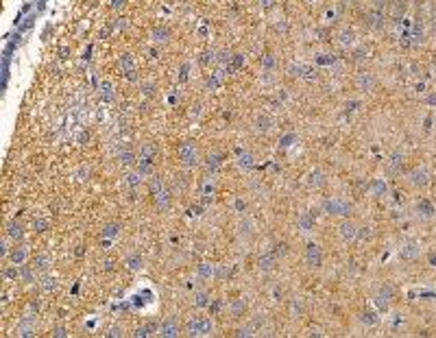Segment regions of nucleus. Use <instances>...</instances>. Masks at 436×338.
Listing matches in <instances>:
<instances>
[{
  "instance_id": "f257e3e1",
  "label": "nucleus",
  "mask_w": 436,
  "mask_h": 338,
  "mask_svg": "<svg viewBox=\"0 0 436 338\" xmlns=\"http://www.w3.org/2000/svg\"><path fill=\"white\" fill-rule=\"evenodd\" d=\"M362 22L371 31H384L386 22H388V2L386 0H375L371 7L364 11Z\"/></svg>"
},
{
  "instance_id": "f03ea898",
  "label": "nucleus",
  "mask_w": 436,
  "mask_h": 338,
  "mask_svg": "<svg viewBox=\"0 0 436 338\" xmlns=\"http://www.w3.org/2000/svg\"><path fill=\"white\" fill-rule=\"evenodd\" d=\"M321 212L325 216H332V218H349L351 212H353V203L347 196H340V194H334V196H327L323 199L321 203Z\"/></svg>"
},
{
  "instance_id": "7ed1b4c3",
  "label": "nucleus",
  "mask_w": 436,
  "mask_h": 338,
  "mask_svg": "<svg viewBox=\"0 0 436 338\" xmlns=\"http://www.w3.org/2000/svg\"><path fill=\"white\" fill-rule=\"evenodd\" d=\"M177 160H179L181 168L186 170H192L201 164V151H198L194 140H184L179 146H177Z\"/></svg>"
},
{
  "instance_id": "20e7f679",
  "label": "nucleus",
  "mask_w": 436,
  "mask_h": 338,
  "mask_svg": "<svg viewBox=\"0 0 436 338\" xmlns=\"http://www.w3.org/2000/svg\"><path fill=\"white\" fill-rule=\"evenodd\" d=\"M286 76L295 81H316L318 70H316V65L306 63V61H290L286 65Z\"/></svg>"
},
{
  "instance_id": "39448f33",
  "label": "nucleus",
  "mask_w": 436,
  "mask_h": 338,
  "mask_svg": "<svg viewBox=\"0 0 436 338\" xmlns=\"http://www.w3.org/2000/svg\"><path fill=\"white\" fill-rule=\"evenodd\" d=\"M379 81H377V74L369 68H360L353 76V87H356L360 94H373L377 90Z\"/></svg>"
},
{
  "instance_id": "423d86ee",
  "label": "nucleus",
  "mask_w": 436,
  "mask_h": 338,
  "mask_svg": "<svg viewBox=\"0 0 436 338\" xmlns=\"http://www.w3.org/2000/svg\"><path fill=\"white\" fill-rule=\"evenodd\" d=\"M186 332L190 336H214L216 327H214L212 314L209 316H192V319H187Z\"/></svg>"
},
{
  "instance_id": "0eeeda50",
  "label": "nucleus",
  "mask_w": 436,
  "mask_h": 338,
  "mask_svg": "<svg viewBox=\"0 0 436 338\" xmlns=\"http://www.w3.org/2000/svg\"><path fill=\"white\" fill-rule=\"evenodd\" d=\"M251 129L255 135H268L273 133L275 129V116L270 112H266V109H260V112L253 113L251 118Z\"/></svg>"
},
{
  "instance_id": "6e6552de",
  "label": "nucleus",
  "mask_w": 436,
  "mask_h": 338,
  "mask_svg": "<svg viewBox=\"0 0 436 338\" xmlns=\"http://www.w3.org/2000/svg\"><path fill=\"white\" fill-rule=\"evenodd\" d=\"M406 183L410 185L412 190H426L430 183H432V172L426 166H417L412 170L406 172Z\"/></svg>"
},
{
  "instance_id": "1a4fd4ad",
  "label": "nucleus",
  "mask_w": 436,
  "mask_h": 338,
  "mask_svg": "<svg viewBox=\"0 0 436 338\" xmlns=\"http://www.w3.org/2000/svg\"><path fill=\"white\" fill-rule=\"evenodd\" d=\"M358 223L353 218H340V223L336 225V236H338L340 242L345 244H356L358 242Z\"/></svg>"
},
{
  "instance_id": "9d476101",
  "label": "nucleus",
  "mask_w": 436,
  "mask_h": 338,
  "mask_svg": "<svg viewBox=\"0 0 436 338\" xmlns=\"http://www.w3.org/2000/svg\"><path fill=\"white\" fill-rule=\"evenodd\" d=\"M303 262H306L308 269H312V271L323 269L325 253H323L321 244H316V242H308V244H306V249H303Z\"/></svg>"
},
{
  "instance_id": "9b49d317",
  "label": "nucleus",
  "mask_w": 436,
  "mask_h": 338,
  "mask_svg": "<svg viewBox=\"0 0 436 338\" xmlns=\"http://www.w3.org/2000/svg\"><path fill=\"white\" fill-rule=\"evenodd\" d=\"M249 310H251V305L245 297H236L227 303V310H225V312L229 314L231 321H242L245 316H249Z\"/></svg>"
},
{
  "instance_id": "f8f14e48",
  "label": "nucleus",
  "mask_w": 436,
  "mask_h": 338,
  "mask_svg": "<svg viewBox=\"0 0 436 338\" xmlns=\"http://www.w3.org/2000/svg\"><path fill=\"white\" fill-rule=\"evenodd\" d=\"M393 297H395V288L390 286V283H382V286L375 290V294H373V303L377 305V310L379 312H386L388 310V305H390V301H393Z\"/></svg>"
},
{
  "instance_id": "ddd939ff",
  "label": "nucleus",
  "mask_w": 436,
  "mask_h": 338,
  "mask_svg": "<svg viewBox=\"0 0 436 338\" xmlns=\"http://www.w3.org/2000/svg\"><path fill=\"white\" fill-rule=\"evenodd\" d=\"M303 183L310 190H323L327 185V172L321 170V168H310V170L303 174Z\"/></svg>"
},
{
  "instance_id": "4468645a",
  "label": "nucleus",
  "mask_w": 436,
  "mask_h": 338,
  "mask_svg": "<svg viewBox=\"0 0 436 338\" xmlns=\"http://www.w3.org/2000/svg\"><path fill=\"white\" fill-rule=\"evenodd\" d=\"M336 44H338L343 51H353L358 46V33L351 29V26H340L338 33H336Z\"/></svg>"
},
{
  "instance_id": "2eb2a0df",
  "label": "nucleus",
  "mask_w": 436,
  "mask_h": 338,
  "mask_svg": "<svg viewBox=\"0 0 436 338\" xmlns=\"http://www.w3.org/2000/svg\"><path fill=\"white\" fill-rule=\"evenodd\" d=\"M179 334H181V323H179V319H177V314H168L166 319L159 323L157 336H162V338H177Z\"/></svg>"
},
{
  "instance_id": "dca6fc26",
  "label": "nucleus",
  "mask_w": 436,
  "mask_h": 338,
  "mask_svg": "<svg viewBox=\"0 0 436 338\" xmlns=\"http://www.w3.org/2000/svg\"><path fill=\"white\" fill-rule=\"evenodd\" d=\"M151 199H153V203H155L157 212H168L170 205H173V190H170V185L166 183L162 190H159V192L153 194Z\"/></svg>"
},
{
  "instance_id": "f3484780",
  "label": "nucleus",
  "mask_w": 436,
  "mask_h": 338,
  "mask_svg": "<svg viewBox=\"0 0 436 338\" xmlns=\"http://www.w3.org/2000/svg\"><path fill=\"white\" fill-rule=\"evenodd\" d=\"M277 264H279V255L275 253V251H266V253H262L260 258H257V271L264 273V275L273 273L277 269Z\"/></svg>"
},
{
  "instance_id": "a211bd4d",
  "label": "nucleus",
  "mask_w": 436,
  "mask_h": 338,
  "mask_svg": "<svg viewBox=\"0 0 436 338\" xmlns=\"http://www.w3.org/2000/svg\"><path fill=\"white\" fill-rule=\"evenodd\" d=\"M316 227V212H301L297 216V229L301 233H312Z\"/></svg>"
},
{
  "instance_id": "6ab92c4d",
  "label": "nucleus",
  "mask_w": 436,
  "mask_h": 338,
  "mask_svg": "<svg viewBox=\"0 0 436 338\" xmlns=\"http://www.w3.org/2000/svg\"><path fill=\"white\" fill-rule=\"evenodd\" d=\"M404 164H406V155H404V153H401V151L390 153V157L386 160V172L401 174V170H404Z\"/></svg>"
},
{
  "instance_id": "aec40b11",
  "label": "nucleus",
  "mask_w": 436,
  "mask_h": 338,
  "mask_svg": "<svg viewBox=\"0 0 436 338\" xmlns=\"http://www.w3.org/2000/svg\"><path fill=\"white\" fill-rule=\"evenodd\" d=\"M419 255H421V244L415 242V240L406 242L404 247L399 249V258L404 262H415V260H419Z\"/></svg>"
},
{
  "instance_id": "412c9836",
  "label": "nucleus",
  "mask_w": 436,
  "mask_h": 338,
  "mask_svg": "<svg viewBox=\"0 0 436 338\" xmlns=\"http://www.w3.org/2000/svg\"><path fill=\"white\" fill-rule=\"evenodd\" d=\"M26 255H29V251H26V244L20 240V242H15L13 247H11L7 258H9L11 264H18V266H20V264H24V262H26Z\"/></svg>"
},
{
  "instance_id": "4be33fe9",
  "label": "nucleus",
  "mask_w": 436,
  "mask_h": 338,
  "mask_svg": "<svg viewBox=\"0 0 436 338\" xmlns=\"http://www.w3.org/2000/svg\"><path fill=\"white\" fill-rule=\"evenodd\" d=\"M415 212L419 218H434L436 216V205L430 199H419L415 205Z\"/></svg>"
},
{
  "instance_id": "5701e85b",
  "label": "nucleus",
  "mask_w": 436,
  "mask_h": 338,
  "mask_svg": "<svg viewBox=\"0 0 436 338\" xmlns=\"http://www.w3.org/2000/svg\"><path fill=\"white\" fill-rule=\"evenodd\" d=\"M120 68H123V74H125L129 81H135V79H137V74H135V61H133V57H131V53H125L123 57H120Z\"/></svg>"
},
{
  "instance_id": "b1692460",
  "label": "nucleus",
  "mask_w": 436,
  "mask_h": 338,
  "mask_svg": "<svg viewBox=\"0 0 436 338\" xmlns=\"http://www.w3.org/2000/svg\"><path fill=\"white\" fill-rule=\"evenodd\" d=\"M170 37H173V31L168 29V26H164V24H157L155 29L151 31V40H153V44H168L170 42Z\"/></svg>"
},
{
  "instance_id": "393cba45",
  "label": "nucleus",
  "mask_w": 436,
  "mask_h": 338,
  "mask_svg": "<svg viewBox=\"0 0 436 338\" xmlns=\"http://www.w3.org/2000/svg\"><path fill=\"white\" fill-rule=\"evenodd\" d=\"M260 68H262V74H266V76H270L273 72H277V59H275V55L270 53V51L262 55Z\"/></svg>"
},
{
  "instance_id": "a878e982",
  "label": "nucleus",
  "mask_w": 436,
  "mask_h": 338,
  "mask_svg": "<svg viewBox=\"0 0 436 338\" xmlns=\"http://www.w3.org/2000/svg\"><path fill=\"white\" fill-rule=\"evenodd\" d=\"M209 303H212V294H209V290H196L194 294H192V308L207 310Z\"/></svg>"
},
{
  "instance_id": "bb28decb",
  "label": "nucleus",
  "mask_w": 436,
  "mask_h": 338,
  "mask_svg": "<svg viewBox=\"0 0 436 338\" xmlns=\"http://www.w3.org/2000/svg\"><path fill=\"white\" fill-rule=\"evenodd\" d=\"M51 264H53V258H51V255H48V253H37L35 258H33V264H31V266H33V271H35V273H42V275H44V273L51 269Z\"/></svg>"
},
{
  "instance_id": "cd10ccee",
  "label": "nucleus",
  "mask_w": 436,
  "mask_h": 338,
  "mask_svg": "<svg viewBox=\"0 0 436 338\" xmlns=\"http://www.w3.org/2000/svg\"><path fill=\"white\" fill-rule=\"evenodd\" d=\"M214 271H216V264H212V262H198L196 264V277L201 282L214 280Z\"/></svg>"
},
{
  "instance_id": "c85d7f7f",
  "label": "nucleus",
  "mask_w": 436,
  "mask_h": 338,
  "mask_svg": "<svg viewBox=\"0 0 436 338\" xmlns=\"http://www.w3.org/2000/svg\"><path fill=\"white\" fill-rule=\"evenodd\" d=\"M201 194H203V201H212L214 199V194H216V179L209 174V177H205L203 179V183H201Z\"/></svg>"
},
{
  "instance_id": "c756f323",
  "label": "nucleus",
  "mask_w": 436,
  "mask_h": 338,
  "mask_svg": "<svg viewBox=\"0 0 436 338\" xmlns=\"http://www.w3.org/2000/svg\"><path fill=\"white\" fill-rule=\"evenodd\" d=\"M223 162H225V153L223 151H212L207 155V160H205V166H207L209 172H214V170H218V168L223 166Z\"/></svg>"
},
{
  "instance_id": "7c9ffc66",
  "label": "nucleus",
  "mask_w": 436,
  "mask_h": 338,
  "mask_svg": "<svg viewBox=\"0 0 436 338\" xmlns=\"http://www.w3.org/2000/svg\"><path fill=\"white\" fill-rule=\"evenodd\" d=\"M288 312H290L292 319H299V316H303V314H306V301L299 299V297H292L288 301Z\"/></svg>"
},
{
  "instance_id": "2f4dec72",
  "label": "nucleus",
  "mask_w": 436,
  "mask_h": 338,
  "mask_svg": "<svg viewBox=\"0 0 436 338\" xmlns=\"http://www.w3.org/2000/svg\"><path fill=\"white\" fill-rule=\"evenodd\" d=\"M7 238L13 240V242H20L22 238H24V227H22V223L18 221H11L7 225Z\"/></svg>"
},
{
  "instance_id": "473e14b6",
  "label": "nucleus",
  "mask_w": 436,
  "mask_h": 338,
  "mask_svg": "<svg viewBox=\"0 0 436 338\" xmlns=\"http://www.w3.org/2000/svg\"><path fill=\"white\" fill-rule=\"evenodd\" d=\"M142 179H144V177H142V174H140V172H137V170H135V168H133V170H131V168H129V172H126V174H125V185H126V188H129V190H131V192H135V190H137V188H140V183H142Z\"/></svg>"
},
{
  "instance_id": "72a5a7b5",
  "label": "nucleus",
  "mask_w": 436,
  "mask_h": 338,
  "mask_svg": "<svg viewBox=\"0 0 436 338\" xmlns=\"http://www.w3.org/2000/svg\"><path fill=\"white\" fill-rule=\"evenodd\" d=\"M120 166H125V168H135V166H137V153H135L133 149L120 151Z\"/></svg>"
},
{
  "instance_id": "f704fd0d",
  "label": "nucleus",
  "mask_w": 436,
  "mask_h": 338,
  "mask_svg": "<svg viewBox=\"0 0 436 338\" xmlns=\"http://www.w3.org/2000/svg\"><path fill=\"white\" fill-rule=\"evenodd\" d=\"M369 192L373 196H377V199H382V196L388 194V185H386L384 179H373V181L369 183Z\"/></svg>"
},
{
  "instance_id": "c9c22d12",
  "label": "nucleus",
  "mask_w": 436,
  "mask_h": 338,
  "mask_svg": "<svg viewBox=\"0 0 436 338\" xmlns=\"http://www.w3.org/2000/svg\"><path fill=\"white\" fill-rule=\"evenodd\" d=\"M234 275V266L231 264H216V271H214V280L216 282H227Z\"/></svg>"
},
{
  "instance_id": "e433bc0d",
  "label": "nucleus",
  "mask_w": 436,
  "mask_h": 338,
  "mask_svg": "<svg viewBox=\"0 0 436 338\" xmlns=\"http://www.w3.org/2000/svg\"><path fill=\"white\" fill-rule=\"evenodd\" d=\"M205 85L207 90L216 92L220 85H223V70H214V72H209V76L205 79Z\"/></svg>"
},
{
  "instance_id": "4c0bfd02",
  "label": "nucleus",
  "mask_w": 436,
  "mask_h": 338,
  "mask_svg": "<svg viewBox=\"0 0 436 338\" xmlns=\"http://www.w3.org/2000/svg\"><path fill=\"white\" fill-rule=\"evenodd\" d=\"M125 264H126V269H129V271H140L142 266H144V260H142V255L137 253V251H133V253L126 255Z\"/></svg>"
},
{
  "instance_id": "58836bf2",
  "label": "nucleus",
  "mask_w": 436,
  "mask_h": 338,
  "mask_svg": "<svg viewBox=\"0 0 436 338\" xmlns=\"http://www.w3.org/2000/svg\"><path fill=\"white\" fill-rule=\"evenodd\" d=\"M245 61H247V57H245L242 53H231V59H229V63H227V70H229V72H238V70H242Z\"/></svg>"
},
{
  "instance_id": "ea45409f",
  "label": "nucleus",
  "mask_w": 436,
  "mask_h": 338,
  "mask_svg": "<svg viewBox=\"0 0 436 338\" xmlns=\"http://www.w3.org/2000/svg\"><path fill=\"white\" fill-rule=\"evenodd\" d=\"M367 57H369V48H367V46H360V44H358L353 51H349V59H351L353 63H362Z\"/></svg>"
},
{
  "instance_id": "a19ab883",
  "label": "nucleus",
  "mask_w": 436,
  "mask_h": 338,
  "mask_svg": "<svg viewBox=\"0 0 436 338\" xmlns=\"http://www.w3.org/2000/svg\"><path fill=\"white\" fill-rule=\"evenodd\" d=\"M120 223H116V221H112V223H105V227H103V238H107V240H114L116 236L120 233Z\"/></svg>"
},
{
  "instance_id": "79ce46f5",
  "label": "nucleus",
  "mask_w": 436,
  "mask_h": 338,
  "mask_svg": "<svg viewBox=\"0 0 436 338\" xmlns=\"http://www.w3.org/2000/svg\"><path fill=\"white\" fill-rule=\"evenodd\" d=\"M157 332H159V325L155 323V321H151V323H146V325L137 327L135 336H153V334H157Z\"/></svg>"
},
{
  "instance_id": "37998d69",
  "label": "nucleus",
  "mask_w": 436,
  "mask_h": 338,
  "mask_svg": "<svg viewBox=\"0 0 436 338\" xmlns=\"http://www.w3.org/2000/svg\"><path fill=\"white\" fill-rule=\"evenodd\" d=\"M360 321H362L364 325L373 327V325L379 323V316H377V312H373V310H364V312L360 314Z\"/></svg>"
},
{
  "instance_id": "c03bdc74",
  "label": "nucleus",
  "mask_w": 436,
  "mask_h": 338,
  "mask_svg": "<svg viewBox=\"0 0 436 338\" xmlns=\"http://www.w3.org/2000/svg\"><path fill=\"white\" fill-rule=\"evenodd\" d=\"M209 314L212 316H218L220 312H225V310H227V303L223 301V299H212V303H209Z\"/></svg>"
},
{
  "instance_id": "a18cd8bd",
  "label": "nucleus",
  "mask_w": 436,
  "mask_h": 338,
  "mask_svg": "<svg viewBox=\"0 0 436 338\" xmlns=\"http://www.w3.org/2000/svg\"><path fill=\"white\" fill-rule=\"evenodd\" d=\"M198 63H201L203 68H207V65L216 63V51H205V53H201V57H198Z\"/></svg>"
},
{
  "instance_id": "49530a36",
  "label": "nucleus",
  "mask_w": 436,
  "mask_h": 338,
  "mask_svg": "<svg viewBox=\"0 0 436 338\" xmlns=\"http://www.w3.org/2000/svg\"><path fill=\"white\" fill-rule=\"evenodd\" d=\"M238 164H240L242 168H253V166H255V160H253V155H251L249 151H245V153H240Z\"/></svg>"
},
{
  "instance_id": "de8ad7c7",
  "label": "nucleus",
  "mask_w": 436,
  "mask_h": 338,
  "mask_svg": "<svg viewBox=\"0 0 436 338\" xmlns=\"http://www.w3.org/2000/svg\"><path fill=\"white\" fill-rule=\"evenodd\" d=\"M234 336H247V338H251V336H257V332H255V327H253L251 323L249 325H242V327H238V330L234 332Z\"/></svg>"
},
{
  "instance_id": "09e8293b",
  "label": "nucleus",
  "mask_w": 436,
  "mask_h": 338,
  "mask_svg": "<svg viewBox=\"0 0 436 338\" xmlns=\"http://www.w3.org/2000/svg\"><path fill=\"white\" fill-rule=\"evenodd\" d=\"M371 238H373L371 227H367V225H360V227H358V242H369Z\"/></svg>"
},
{
  "instance_id": "8fccbe9b",
  "label": "nucleus",
  "mask_w": 436,
  "mask_h": 338,
  "mask_svg": "<svg viewBox=\"0 0 436 338\" xmlns=\"http://www.w3.org/2000/svg\"><path fill=\"white\" fill-rule=\"evenodd\" d=\"M42 290H46V292H53L55 288H57V280L55 277H51V275H44V280H42Z\"/></svg>"
},
{
  "instance_id": "3c124183",
  "label": "nucleus",
  "mask_w": 436,
  "mask_h": 338,
  "mask_svg": "<svg viewBox=\"0 0 436 338\" xmlns=\"http://www.w3.org/2000/svg\"><path fill=\"white\" fill-rule=\"evenodd\" d=\"M48 227H51V221H46V218H35V221H33V229H35L37 233L46 231Z\"/></svg>"
},
{
  "instance_id": "603ef678",
  "label": "nucleus",
  "mask_w": 436,
  "mask_h": 338,
  "mask_svg": "<svg viewBox=\"0 0 436 338\" xmlns=\"http://www.w3.org/2000/svg\"><path fill=\"white\" fill-rule=\"evenodd\" d=\"M277 2H279V0H255V4H257V7H260L262 11L275 9V7H277Z\"/></svg>"
},
{
  "instance_id": "864d4df0",
  "label": "nucleus",
  "mask_w": 436,
  "mask_h": 338,
  "mask_svg": "<svg viewBox=\"0 0 436 338\" xmlns=\"http://www.w3.org/2000/svg\"><path fill=\"white\" fill-rule=\"evenodd\" d=\"M316 63H321V65H332V63H336V55L323 53V57H316Z\"/></svg>"
},
{
  "instance_id": "5fc2aeb1",
  "label": "nucleus",
  "mask_w": 436,
  "mask_h": 338,
  "mask_svg": "<svg viewBox=\"0 0 436 338\" xmlns=\"http://www.w3.org/2000/svg\"><path fill=\"white\" fill-rule=\"evenodd\" d=\"M234 210L238 212V214H245V212H247V201L242 199V196H238V199L234 201Z\"/></svg>"
},
{
  "instance_id": "6e6d98bb",
  "label": "nucleus",
  "mask_w": 436,
  "mask_h": 338,
  "mask_svg": "<svg viewBox=\"0 0 436 338\" xmlns=\"http://www.w3.org/2000/svg\"><path fill=\"white\" fill-rule=\"evenodd\" d=\"M142 92H144L146 96H153V92H155V83H153V81H146V83H142Z\"/></svg>"
},
{
  "instance_id": "4d7b16f0",
  "label": "nucleus",
  "mask_w": 436,
  "mask_h": 338,
  "mask_svg": "<svg viewBox=\"0 0 436 338\" xmlns=\"http://www.w3.org/2000/svg\"><path fill=\"white\" fill-rule=\"evenodd\" d=\"M426 105L436 107V90H432V92H428V94H426Z\"/></svg>"
},
{
  "instance_id": "13d9d810",
  "label": "nucleus",
  "mask_w": 436,
  "mask_h": 338,
  "mask_svg": "<svg viewBox=\"0 0 436 338\" xmlns=\"http://www.w3.org/2000/svg\"><path fill=\"white\" fill-rule=\"evenodd\" d=\"M338 4H340V7H343V9H347V7L353 9V7H358V4H360V0H340Z\"/></svg>"
},
{
  "instance_id": "bf43d9fd",
  "label": "nucleus",
  "mask_w": 436,
  "mask_h": 338,
  "mask_svg": "<svg viewBox=\"0 0 436 338\" xmlns=\"http://www.w3.org/2000/svg\"><path fill=\"white\" fill-rule=\"evenodd\" d=\"M273 251H275V253H277L279 258H281V255H286V253H288V247H286V244L281 242V244H275V249H273Z\"/></svg>"
},
{
  "instance_id": "052dcab7",
  "label": "nucleus",
  "mask_w": 436,
  "mask_h": 338,
  "mask_svg": "<svg viewBox=\"0 0 436 338\" xmlns=\"http://www.w3.org/2000/svg\"><path fill=\"white\" fill-rule=\"evenodd\" d=\"M103 96H107V101H112L114 94H112V85L109 83H103Z\"/></svg>"
},
{
  "instance_id": "680f3d73",
  "label": "nucleus",
  "mask_w": 436,
  "mask_h": 338,
  "mask_svg": "<svg viewBox=\"0 0 436 338\" xmlns=\"http://www.w3.org/2000/svg\"><path fill=\"white\" fill-rule=\"evenodd\" d=\"M123 334H125V330H123V327H112L107 336H123Z\"/></svg>"
},
{
  "instance_id": "e2e57ef3",
  "label": "nucleus",
  "mask_w": 436,
  "mask_h": 338,
  "mask_svg": "<svg viewBox=\"0 0 436 338\" xmlns=\"http://www.w3.org/2000/svg\"><path fill=\"white\" fill-rule=\"evenodd\" d=\"M103 269H105V271H112V269H114V260H112V258L105 260V262H103Z\"/></svg>"
},
{
  "instance_id": "0e129e2a",
  "label": "nucleus",
  "mask_w": 436,
  "mask_h": 338,
  "mask_svg": "<svg viewBox=\"0 0 436 338\" xmlns=\"http://www.w3.org/2000/svg\"><path fill=\"white\" fill-rule=\"evenodd\" d=\"M55 336H65V327H55Z\"/></svg>"
},
{
  "instance_id": "69168bd1",
  "label": "nucleus",
  "mask_w": 436,
  "mask_h": 338,
  "mask_svg": "<svg viewBox=\"0 0 436 338\" xmlns=\"http://www.w3.org/2000/svg\"><path fill=\"white\" fill-rule=\"evenodd\" d=\"M120 4H125V0H114L112 7H114V9H120Z\"/></svg>"
},
{
  "instance_id": "338daca9",
  "label": "nucleus",
  "mask_w": 436,
  "mask_h": 338,
  "mask_svg": "<svg viewBox=\"0 0 436 338\" xmlns=\"http://www.w3.org/2000/svg\"><path fill=\"white\" fill-rule=\"evenodd\" d=\"M430 264L436 266V253H430Z\"/></svg>"
}]
</instances>
